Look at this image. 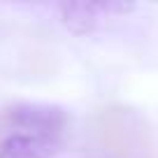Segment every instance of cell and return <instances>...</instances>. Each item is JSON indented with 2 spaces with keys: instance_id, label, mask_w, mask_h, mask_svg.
<instances>
[{
  "instance_id": "cell-1",
  "label": "cell",
  "mask_w": 158,
  "mask_h": 158,
  "mask_svg": "<svg viewBox=\"0 0 158 158\" xmlns=\"http://www.w3.org/2000/svg\"><path fill=\"white\" fill-rule=\"evenodd\" d=\"M93 135L105 151L118 158H137L142 151V128L128 109H102L93 121Z\"/></svg>"
},
{
  "instance_id": "cell-2",
  "label": "cell",
  "mask_w": 158,
  "mask_h": 158,
  "mask_svg": "<svg viewBox=\"0 0 158 158\" xmlns=\"http://www.w3.org/2000/svg\"><path fill=\"white\" fill-rule=\"evenodd\" d=\"M2 118L14 128L26 130L28 135L42 137H58L70 121L63 107L49 102H14L2 109Z\"/></svg>"
},
{
  "instance_id": "cell-3",
  "label": "cell",
  "mask_w": 158,
  "mask_h": 158,
  "mask_svg": "<svg viewBox=\"0 0 158 158\" xmlns=\"http://www.w3.org/2000/svg\"><path fill=\"white\" fill-rule=\"evenodd\" d=\"M60 151L58 137L14 133L0 142V158H51Z\"/></svg>"
},
{
  "instance_id": "cell-4",
  "label": "cell",
  "mask_w": 158,
  "mask_h": 158,
  "mask_svg": "<svg viewBox=\"0 0 158 158\" xmlns=\"http://www.w3.org/2000/svg\"><path fill=\"white\" fill-rule=\"evenodd\" d=\"M63 26L74 35H89L100 26L102 10L100 2H63L58 5Z\"/></svg>"
}]
</instances>
